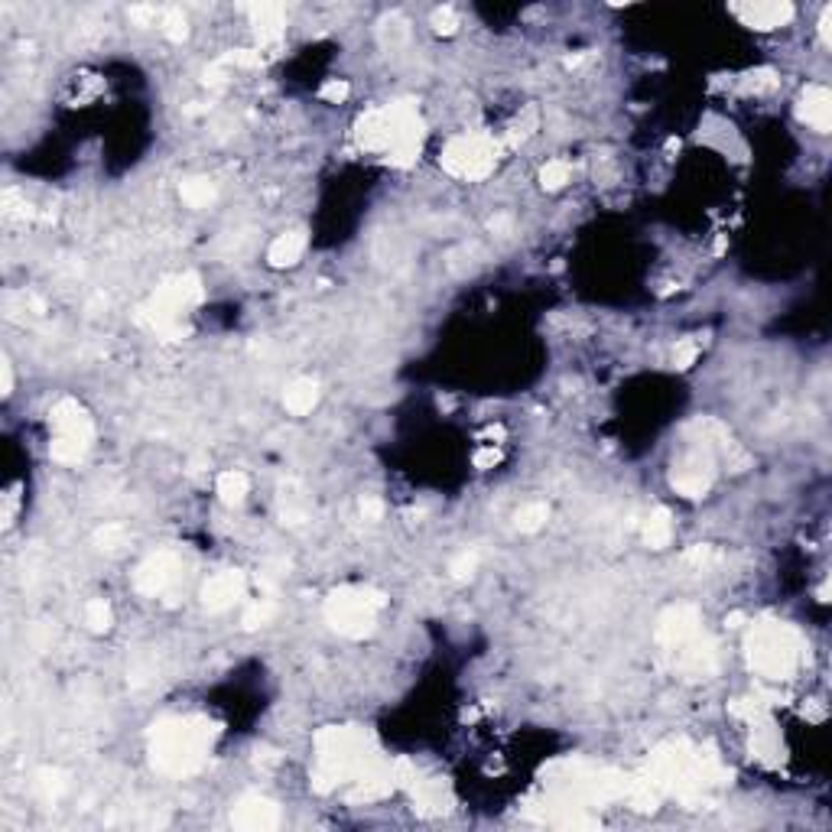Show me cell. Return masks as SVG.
Here are the masks:
<instances>
[{"mask_svg":"<svg viewBox=\"0 0 832 832\" xmlns=\"http://www.w3.org/2000/svg\"><path fill=\"white\" fill-rule=\"evenodd\" d=\"M319 94H323L325 102L339 104V102H345V98H349V82H341V78H329Z\"/></svg>","mask_w":832,"mask_h":832,"instance_id":"d6a6232c","label":"cell"},{"mask_svg":"<svg viewBox=\"0 0 832 832\" xmlns=\"http://www.w3.org/2000/svg\"><path fill=\"white\" fill-rule=\"evenodd\" d=\"M315 403H319V384H315L313 377H297V381L287 384V391H283V407L293 416L313 413Z\"/></svg>","mask_w":832,"mask_h":832,"instance_id":"2e32d148","label":"cell"},{"mask_svg":"<svg viewBox=\"0 0 832 832\" xmlns=\"http://www.w3.org/2000/svg\"><path fill=\"white\" fill-rule=\"evenodd\" d=\"M800 120L810 124L819 134H829L832 128V94L826 85H807L800 98Z\"/></svg>","mask_w":832,"mask_h":832,"instance_id":"7c38bea8","label":"cell"},{"mask_svg":"<svg viewBox=\"0 0 832 832\" xmlns=\"http://www.w3.org/2000/svg\"><path fill=\"white\" fill-rule=\"evenodd\" d=\"M433 26H436V33L452 36L456 30H459V17H456V10H452V7H439L433 13Z\"/></svg>","mask_w":832,"mask_h":832,"instance_id":"4dcf8cb0","label":"cell"},{"mask_svg":"<svg viewBox=\"0 0 832 832\" xmlns=\"http://www.w3.org/2000/svg\"><path fill=\"white\" fill-rule=\"evenodd\" d=\"M212 739L215 725L202 715H170L156 722L150 735L154 767L170 777H189V774L202 771Z\"/></svg>","mask_w":832,"mask_h":832,"instance_id":"6da1fadb","label":"cell"},{"mask_svg":"<svg viewBox=\"0 0 832 832\" xmlns=\"http://www.w3.org/2000/svg\"><path fill=\"white\" fill-rule=\"evenodd\" d=\"M745 26L751 30H777V26H787L793 20V7L790 4H739L735 7Z\"/></svg>","mask_w":832,"mask_h":832,"instance_id":"4fadbf2b","label":"cell"},{"mask_svg":"<svg viewBox=\"0 0 832 832\" xmlns=\"http://www.w3.org/2000/svg\"><path fill=\"white\" fill-rule=\"evenodd\" d=\"M494 462H498V452H494V449H484V452H478V456H475V465L478 468L494 465Z\"/></svg>","mask_w":832,"mask_h":832,"instance_id":"74e56055","label":"cell"},{"mask_svg":"<svg viewBox=\"0 0 832 832\" xmlns=\"http://www.w3.org/2000/svg\"><path fill=\"white\" fill-rule=\"evenodd\" d=\"M0 387H4V394H10L13 391V367H10V361L7 358H0Z\"/></svg>","mask_w":832,"mask_h":832,"instance_id":"8d00e7d4","label":"cell"},{"mask_svg":"<svg viewBox=\"0 0 832 832\" xmlns=\"http://www.w3.org/2000/svg\"><path fill=\"white\" fill-rule=\"evenodd\" d=\"M111 621H114V615H111V605L104 602V598H92V602L85 605V624L94 634H104V631L111 628Z\"/></svg>","mask_w":832,"mask_h":832,"instance_id":"cb8c5ba5","label":"cell"},{"mask_svg":"<svg viewBox=\"0 0 832 832\" xmlns=\"http://www.w3.org/2000/svg\"><path fill=\"white\" fill-rule=\"evenodd\" d=\"M179 192H182V202L192 205V208H208L215 202V186L208 179H186L179 186Z\"/></svg>","mask_w":832,"mask_h":832,"instance_id":"7402d4cb","label":"cell"},{"mask_svg":"<svg viewBox=\"0 0 832 832\" xmlns=\"http://www.w3.org/2000/svg\"><path fill=\"white\" fill-rule=\"evenodd\" d=\"M52 423V459L62 462V465H78L85 459V452L92 449L94 439V426L92 416L85 413V407L78 400H59L49 413Z\"/></svg>","mask_w":832,"mask_h":832,"instance_id":"277c9868","label":"cell"},{"mask_svg":"<svg viewBox=\"0 0 832 832\" xmlns=\"http://www.w3.org/2000/svg\"><path fill=\"white\" fill-rule=\"evenodd\" d=\"M231 823H235V829L267 832V829H273V826L280 823V813H277V807H273L270 800L244 797V800L235 803V810H231Z\"/></svg>","mask_w":832,"mask_h":832,"instance_id":"30bf717a","label":"cell"},{"mask_svg":"<svg viewBox=\"0 0 832 832\" xmlns=\"http://www.w3.org/2000/svg\"><path fill=\"white\" fill-rule=\"evenodd\" d=\"M498 160V144L491 137L472 134V137H456L446 150H442V166L446 173L459 179H484L494 170Z\"/></svg>","mask_w":832,"mask_h":832,"instance_id":"8992f818","label":"cell"},{"mask_svg":"<svg viewBox=\"0 0 832 832\" xmlns=\"http://www.w3.org/2000/svg\"><path fill=\"white\" fill-rule=\"evenodd\" d=\"M98 544H102V550H118L124 544V530L118 524H108L104 530H98Z\"/></svg>","mask_w":832,"mask_h":832,"instance_id":"836d02e7","label":"cell"},{"mask_svg":"<svg viewBox=\"0 0 832 832\" xmlns=\"http://www.w3.org/2000/svg\"><path fill=\"white\" fill-rule=\"evenodd\" d=\"M570 179H572V166L566 160H550L544 170H540V182H544V189H562Z\"/></svg>","mask_w":832,"mask_h":832,"instance_id":"d4e9b609","label":"cell"},{"mask_svg":"<svg viewBox=\"0 0 832 832\" xmlns=\"http://www.w3.org/2000/svg\"><path fill=\"white\" fill-rule=\"evenodd\" d=\"M696 634H699V612L693 605H673V608H667V612L660 615V621H657V641H660L667 651L686 644L689 637H696Z\"/></svg>","mask_w":832,"mask_h":832,"instance_id":"ba28073f","label":"cell"},{"mask_svg":"<svg viewBox=\"0 0 832 832\" xmlns=\"http://www.w3.org/2000/svg\"><path fill=\"white\" fill-rule=\"evenodd\" d=\"M247 17H251V23H254V33L263 46L280 40L283 7H277V4H254V7H247Z\"/></svg>","mask_w":832,"mask_h":832,"instance_id":"9a60e30c","label":"cell"},{"mask_svg":"<svg viewBox=\"0 0 832 832\" xmlns=\"http://www.w3.org/2000/svg\"><path fill=\"white\" fill-rule=\"evenodd\" d=\"M475 570H478V553H459L456 560H452V566H449V572L456 579H472L475 576Z\"/></svg>","mask_w":832,"mask_h":832,"instance_id":"f1b7e54d","label":"cell"},{"mask_svg":"<svg viewBox=\"0 0 832 832\" xmlns=\"http://www.w3.org/2000/svg\"><path fill=\"white\" fill-rule=\"evenodd\" d=\"M225 78H228V62H215V66L205 68V85L221 88L225 85Z\"/></svg>","mask_w":832,"mask_h":832,"instance_id":"e575fe53","label":"cell"},{"mask_svg":"<svg viewBox=\"0 0 832 832\" xmlns=\"http://www.w3.org/2000/svg\"><path fill=\"white\" fill-rule=\"evenodd\" d=\"M280 518H283V524H289V527H299V524H306L309 520V498L303 494V488L299 484H283V491H280Z\"/></svg>","mask_w":832,"mask_h":832,"instance_id":"d6986e66","label":"cell"},{"mask_svg":"<svg viewBox=\"0 0 832 832\" xmlns=\"http://www.w3.org/2000/svg\"><path fill=\"white\" fill-rule=\"evenodd\" d=\"M673 540V518L670 510L657 508L651 518L644 520V544L651 546V550H663V546Z\"/></svg>","mask_w":832,"mask_h":832,"instance_id":"44dd1931","label":"cell"},{"mask_svg":"<svg viewBox=\"0 0 832 832\" xmlns=\"http://www.w3.org/2000/svg\"><path fill=\"white\" fill-rule=\"evenodd\" d=\"M303 251H306V235L303 231H287L270 244L267 261H270V267H293L303 257Z\"/></svg>","mask_w":832,"mask_h":832,"instance_id":"ac0fdd59","label":"cell"},{"mask_svg":"<svg viewBox=\"0 0 832 832\" xmlns=\"http://www.w3.org/2000/svg\"><path fill=\"white\" fill-rule=\"evenodd\" d=\"M751 92H774V88L781 85L777 82V75H774V68H757V72H751L748 75V82H745Z\"/></svg>","mask_w":832,"mask_h":832,"instance_id":"f546056e","label":"cell"},{"mask_svg":"<svg viewBox=\"0 0 832 832\" xmlns=\"http://www.w3.org/2000/svg\"><path fill=\"white\" fill-rule=\"evenodd\" d=\"M247 475L244 472H238V468H228V472H221L218 475V482H215V491H218V498L228 508H238L241 501L247 498Z\"/></svg>","mask_w":832,"mask_h":832,"instance_id":"ffe728a7","label":"cell"},{"mask_svg":"<svg viewBox=\"0 0 832 832\" xmlns=\"http://www.w3.org/2000/svg\"><path fill=\"white\" fill-rule=\"evenodd\" d=\"M751 751H755L757 761L765 765H777L781 761V735L774 731V725H767L761 715L751 719Z\"/></svg>","mask_w":832,"mask_h":832,"instance_id":"e0dca14e","label":"cell"},{"mask_svg":"<svg viewBox=\"0 0 832 832\" xmlns=\"http://www.w3.org/2000/svg\"><path fill=\"white\" fill-rule=\"evenodd\" d=\"M387 598L377 589H339L325 602V621L345 637H365L374 631V615L381 612Z\"/></svg>","mask_w":832,"mask_h":832,"instance_id":"5b68a950","label":"cell"},{"mask_svg":"<svg viewBox=\"0 0 832 832\" xmlns=\"http://www.w3.org/2000/svg\"><path fill=\"white\" fill-rule=\"evenodd\" d=\"M241 595H244V576L235 570H225L202 586V605L208 612H225V608L238 602Z\"/></svg>","mask_w":832,"mask_h":832,"instance_id":"8fae6325","label":"cell"},{"mask_svg":"<svg viewBox=\"0 0 832 832\" xmlns=\"http://www.w3.org/2000/svg\"><path fill=\"white\" fill-rule=\"evenodd\" d=\"M40 790H43V797H59L62 790H66V777H62V771H43L40 774Z\"/></svg>","mask_w":832,"mask_h":832,"instance_id":"1f68e13d","label":"cell"},{"mask_svg":"<svg viewBox=\"0 0 832 832\" xmlns=\"http://www.w3.org/2000/svg\"><path fill=\"white\" fill-rule=\"evenodd\" d=\"M713 468H715V442L709 439V436H703V439L677 462L670 484L679 494H686V498H703V494L709 491V484H713Z\"/></svg>","mask_w":832,"mask_h":832,"instance_id":"52a82bcc","label":"cell"},{"mask_svg":"<svg viewBox=\"0 0 832 832\" xmlns=\"http://www.w3.org/2000/svg\"><path fill=\"white\" fill-rule=\"evenodd\" d=\"M546 518H550V508H546L544 501L524 504V508L518 510V530H524V534H536V530L546 524Z\"/></svg>","mask_w":832,"mask_h":832,"instance_id":"603a6c76","label":"cell"},{"mask_svg":"<svg viewBox=\"0 0 832 832\" xmlns=\"http://www.w3.org/2000/svg\"><path fill=\"white\" fill-rule=\"evenodd\" d=\"M413 783V803L423 816H439L452 807V793L442 781H410Z\"/></svg>","mask_w":832,"mask_h":832,"instance_id":"5bb4252c","label":"cell"},{"mask_svg":"<svg viewBox=\"0 0 832 832\" xmlns=\"http://www.w3.org/2000/svg\"><path fill=\"white\" fill-rule=\"evenodd\" d=\"M377 748L371 735L361 729H325L315 735V767L313 787L329 793L339 783L361 781L377 765Z\"/></svg>","mask_w":832,"mask_h":832,"instance_id":"7a4b0ae2","label":"cell"},{"mask_svg":"<svg viewBox=\"0 0 832 832\" xmlns=\"http://www.w3.org/2000/svg\"><path fill=\"white\" fill-rule=\"evenodd\" d=\"M361 514H365L367 520H377L384 514V504L377 501V498H365V501H361Z\"/></svg>","mask_w":832,"mask_h":832,"instance_id":"d590c367","label":"cell"},{"mask_svg":"<svg viewBox=\"0 0 832 832\" xmlns=\"http://www.w3.org/2000/svg\"><path fill=\"white\" fill-rule=\"evenodd\" d=\"M699 349H703V345H699L696 339H683L677 349H673V365H677L679 371H686V367L699 358Z\"/></svg>","mask_w":832,"mask_h":832,"instance_id":"83f0119b","label":"cell"},{"mask_svg":"<svg viewBox=\"0 0 832 832\" xmlns=\"http://www.w3.org/2000/svg\"><path fill=\"white\" fill-rule=\"evenodd\" d=\"M160 26H163V36L173 40V43H182V40L189 36V20H186L182 10H166L163 20H160Z\"/></svg>","mask_w":832,"mask_h":832,"instance_id":"484cf974","label":"cell"},{"mask_svg":"<svg viewBox=\"0 0 832 832\" xmlns=\"http://www.w3.org/2000/svg\"><path fill=\"white\" fill-rule=\"evenodd\" d=\"M273 612H277V608H273V602L261 598V602H254L244 612V628H263V624L273 618Z\"/></svg>","mask_w":832,"mask_h":832,"instance_id":"4316f807","label":"cell"},{"mask_svg":"<svg viewBox=\"0 0 832 832\" xmlns=\"http://www.w3.org/2000/svg\"><path fill=\"white\" fill-rule=\"evenodd\" d=\"M748 660L757 677L781 683L790 679L807 660V641L787 621H755L748 634Z\"/></svg>","mask_w":832,"mask_h":832,"instance_id":"3957f363","label":"cell"},{"mask_svg":"<svg viewBox=\"0 0 832 832\" xmlns=\"http://www.w3.org/2000/svg\"><path fill=\"white\" fill-rule=\"evenodd\" d=\"M179 579V560L173 553H154L150 560L140 562L134 582L144 595H163Z\"/></svg>","mask_w":832,"mask_h":832,"instance_id":"9c48e42d","label":"cell"}]
</instances>
